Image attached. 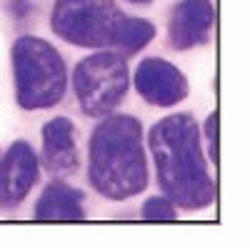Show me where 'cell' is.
Segmentation results:
<instances>
[{
    "mask_svg": "<svg viewBox=\"0 0 250 248\" xmlns=\"http://www.w3.org/2000/svg\"><path fill=\"white\" fill-rule=\"evenodd\" d=\"M143 218L145 221H175V203L168 196H153L143 205Z\"/></svg>",
    "mask_w": 250,
    "mask_h": 248,
    "instance_id": "11",
    "label": "cell"
},
{
    "mask_svg": "<svg viewBox=\"0 0 250 248\" xmlns=\"http://www.w3.org/2000/svg\"><path fill=\"white\" fill-rule=\"evenodd\" d=\"M38 180V156L30 143L15 140L0 156V205H18Z\"/></svg>",
    "mask_w": 250,
    "mask_h": 248,
    "instance_id": "7",
    "label": "cell"
},
{
    "mask_svg": "<svg viewBox=\"0 0 250 248\" xmlns=\"http://www.w3.org/2000/svg\"><path fill=\"white\" fill-rule=\"evenodd\" d=\"M130 3H140L143 5V3H150V0H130Z\"/></svg>",
    "mask_w": 250,
    "mask_h": 248,
    "instance_id": "13",
    "label": "cell"
},
{
    "mask_svg": "<svg viewBox=\"0 0 250 248\" xmlns=\"http://www.w3.org/2000/svg\"><path fill=\"white\" fill-rule=\"evenodd\" d=\"M43 165L53 176H70L78 171L80 156L75 143V126L70 118H50L43 126Z\"/></svg>",
    "mask_w": 250,
    "mask_h": 248,
    "instance_id": "9",
    "label": "cell"
},
{
    "mask_svg": "<svg viewBox=\"0 0 250 248\" xmlns=\"http://www.w3.org/2000/svg\"><path fill=\"white\" fill-rule=\"evenodd\" d=\"M50 25L65 43L133 55L155 38L145 18L125 15L113 0H55Z\"/></svg>",
    "mask_w": 250,
    "mask_h": 248,
    "instance_id": "3",
    "label": "cell"
},
{
    "mask_svg": "<svg viewBox=\"0 0 250 248\" xmlns=\"http://www.w3.org/2000/svg\"><path fill=\"white\" fill-rule=\"evenodd\" d=\"M215 23V8L210 0H180L168 20L170 45L178 50H190L208 43Z\"/></svg>",
    "mask_w": 250,
    "mask_h": 248,
    "instance_id": "8",
    "label": "cell"
},
{
    "mask_svg": "<svg viewBox=\"0 0 250 248\" xmlns=\"http://www.w3.org/2000/svg\"><path fill=\"white\" fill-rule=\"evenodd\" d=\"M88 178L113 201L133 198L148 185L143 126L133 115H103L88 143Z\"/></svg>",
    "mask_w": 250,
    "mask_h": 248,
    "instance_id": "2",
    "label": "cell"
},
{
    "mask_svg": "<svg viewBox=\"0 0 250 248\" xmlns=\"http://www.w3.org/2000/svg\"><path fill=\"white\" fill-rule=\"evenodd\" d=\"M15 100L23 111L53 108L68 88V68L62 55L43 38H18L13 45Z\"/></svg>",
    "mask_w": 250,
    "mask_h": 248,
    "instance_id": "4",
    "label": "cell"
},
{
    "mask_svg": "<svg viewBox=\"0 0 250 248\" xmlns=\"http://www.w3.org/2000/svg\"><path fill=\"white\" fill-rule=\"evenodd\" d=\"M128 66L125 55L115 50H100L83 58L75 66L73 86L80 108L90 118L110 115L128 93Z\"/></svg>",
    "mask_w": 250,
    "mask_h": 248,
    "instance_id": "5",
    "label": "cell"
},
{
    "mask_svg": "<svg viewBox=\"0 0 250 248\" xmlns=\"http://www.w3.org/2000/svg\"><path fill=\"white\" fill-rule=\"evenodd\" d=\"M218 123H220V115L218 111H213L205 120V140H208V153H210L213 163H218Z\"/></svg>",
    "mask_w": 250,
    "mask_h": 248,
    "instance_id": "12",
    "label": "cell"
},
{
    "mask_svg": "<svg viewBox=\"0 0 250 248\" xmlns=\"http://www.w3.org/2000/svg\"><path fill=\"white\" fill-rule=\"evenodd\" d=\"M135 90L158 108H173L188 95L185 75L163 58H145L135 70Z\"/></svg>",
    "mask_w": 250,
    "mask_h": 248,
    "instance_id": "6",
    "label": "cell"
},
{
    "mask_svg": "<svg viewBox=\"0 0 250 248\" xmlns=\"http://www.w3.org/2000/svg\"><path fill=\"white\" fill-rule=\"evenodd\" d=\"M38 221H85V193L73 185L53 180L35 203Z\"/></svg>",
    "mask_w": 250,
    "mask_h": 248,
    "instance_id": "10",
    "label": "cell"
},
{
    "mask_svg": "<svg viewBox=\"0 0 250 248\" xmlns=\"http://www.w3.org/2000/svg\"><path fill=\"white\" fill-rule=\"evenodd\" d=\"M148 146L155 158L163 196L188 211H198L213 203L215 183L208 173L200 128L193 115L175 113L158 120L148 135Z\"/></svg>",
    "mask_w": 250,
    "mask_h": 248,
    "instance_id": "1",
    "label": "cell"
}]
</instances>
